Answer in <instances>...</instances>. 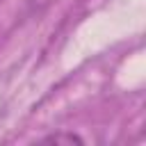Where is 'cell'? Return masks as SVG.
Masks as SVG:
<instances>
[{
	"instance_id": "cell-1",
	"label": "cell",
	"mask_w": 146,
	"mask_h": 146,
	"mask_svg": "<svg viewBox=\"0 0 146 146\" xmlns=\"http://www.w3.org/2000/svg\"><path fill=\"white\" fill-rule=\"evenodd\" d=\"M43 141H48V144H82V139L73 132H57V135L46 137Z\"/></svg>"
}]
</instances>
